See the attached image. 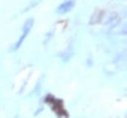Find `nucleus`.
I'll list each match as a JSON object with an SVG mask.
<instances>
[{
  "label": "nucleus",
  "instance_id": "nucleus-1",
  "mask_svg": "<svg viewBox=\"0 0 127 118\" xmlns=\"http://www.w3.org/2000/svg\"><path fill=\"white\" fill-rule=\"evenodd\" d=\"M33 25H34V19H33V18H30V19H28V20L25 22V24L23 25V28H22V30H23L22 35L20 36V38H19V40L17 41V43L14 45V48H13L14 51H15V50H18V49L21 47V45H22V43L24 42L25 38L27 37V35H28L29 32L31 31Z\"/></svg>",
  "mask_w": 127,
  "mask_h": 118
},
{
  "label": "nucleus",
  "instance_id": "nucleus-2",
  "mask_svg": "<svg viewBox=\"0 0 127 118\" xmlns=\"http://www.w3.org/2000/svg\"><path fill=\"white\" fill-rule=\"evenodd\" d=\"M73 6H74V0L65 1L64 3L61 4V5L58 7L57 11H58V13H60V14H64V13L70 11V10L73 8Z\"/></svg>",
  "mask_w": 127,
  "mask_h": 118
}]
</instances>
